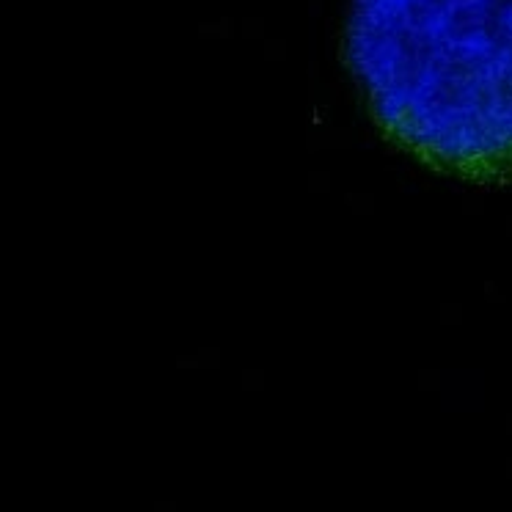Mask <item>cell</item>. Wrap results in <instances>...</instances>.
Listing matches in <instances>:
<instances>
[{
    "label": "cell",
    "mask_w": 512,
    "mask_h": 512,
    "mask_svg": "<svg viewBox=\"0 0 512 512\" xmlns=\"http://www.w3.org/2000/svg\"><path fill=\"white\" fill-rule=\"evenodd\" d=\"M345 58L391 144L444 177L512 185V0H350Z\"/></svg>",
    "instance_id": "1"
}]
</instances>
